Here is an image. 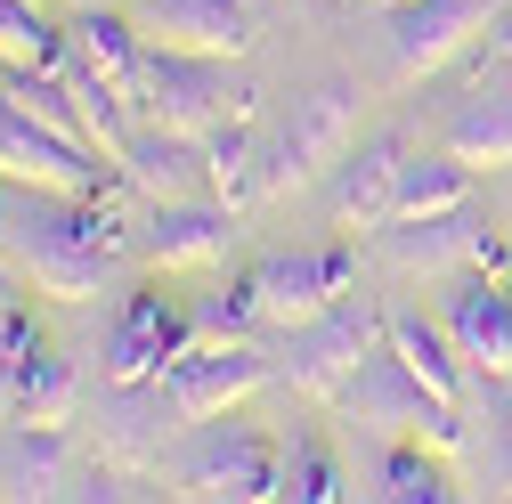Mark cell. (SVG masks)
Masks as SVG:
<instances>
[{"mask_svg": "<svg viewBox=\"0 0 512 504\" xmlns=\"http://www.w3.org/2000/svg\"><path fill=\"white\" fill-rule=\"evenodd\" d=\"M358 114H366V90L350 74H326L317 90H301L277 122V139H261V196H301L309 179H326L350 147H358Z\"/></svg>", "mask_w": 512, "mask_h": 504, "instance_id": "obj_1", "label": "cell"}, {"mask_svg": "<svg viewBox=\"0 0 512 504\" xmlns=\"http://www.w3.org/2000/svg\"><path fill=\"white\" fill-rule=\"evenodd\" d=\"M464 399H439L423 374H407V358L391 350H374L358 374H350V391H342V415L358 431H382V439H423V448L439 456H456L464 448Z\"/></svg>", "mask_w": 512, "mask_h": 504, "instance_id": "obj_2", "label": "cell"}, {"mask_svg": "<svg viewBox=\"0 0 512 504\" xmlns=\"http://www.w3.org/2000/svg\"><path fill=\"white\" fill-rule=\"evenodd\" d=\"M171 480H179V496H236V504L285 496V439H269L261 423H244V415H228V423L212 415L179 448Z\"/></svg>", "mask_w": 512, "mask_h": 504, "instance_id": "obj_3", "label": "cell"}, {"mask_svg": "<svg viewBox=\"0 0 512 504\" xmlns=\"http://www.w3.org/2000/svg\"><path fill=\"white\" fill-rule=\"evenodd\" d=\"M374 350H382V309H374V301H334L326 318H309V326L285 334L277 383L301 391V399H317V407H342L350 374H358Z\"/></svg>", "mask_w": 512, "mask_h": 504, "instance_id": "obj_4", "label": "cell"}, {"mask_svg": "<svg viewBox=\"0 0 512 504\" xmlns=\"http://www.w3.org/2000/svg\"><path fill=\"white\" fill-rule=\"evenodd\" d=\"M196 301H179L163 285H131L106 326V350H98V374L106 383H163V374L196 350Z\"/></svg>", "mask_w": 512, "mask_h": 504, "instance_id": "obj_5", "label": "cell"}, {"mask_svg": "<svg viewBox=\"0 0 512 504\" xmlns=\"http://www.w3.org/2000/svg\"><path fill=\"white\" fill-rule=\"evenodd\" d=\"M374 252L391 261L399 277H512V244L464 204V212H431V220H382L374 228Z\"/></svg>", "mask_w": 512, "mask_h": 504, "instance_id": "obj_6", "label": "cell"}, {"mask_svg": "<svg viewBox=\"0 0 512 504\" xmlns=\"http://www.w3.org/2000/svg\"><path fill=\"white\" fill-rule=\"evenodd\" d=\"M350 293H358V252L350 244H301V252L252 261V301H261V326H277V334L326 318Z\"/></svg>", "mask_w": 512, "mask_h": 504, "instance_id": "obj_7", "label": "cell"}, {"mask_svg": "<svg viewBox=\"0 0 512 504\" xmlns=\"http://www.w3.org/2000/svg\"><path fill=\"white\" fill-rule=\"evenodd\" d=\"M0 171L25 179V187H57V196H106L114 187V171H106V155L90 139L25 114L9 90H0Z\"/></svg>", "mask_w": 512, "mask_h": 504, "instance_id": "obj_8", "label": "cell"}, {"mask_svg": "<svg viewBox=\"0 0 512 504\" xmlns=\"http://www.w3.org/2000/svg\"><path fill=\"white\" fill-rule=\"evenodd\" d=\"M277 383V358L252 342V334H220V342H196L171 374L163 391L179 407V423H212V415H236L244 399H261Z\"/></svg>", "mask_w": 512, "mask_h": 504, "instance_id": "obj_9", "label": "cell"}, {"mask_svg": "<svg viewBox=\"0 0 512 504\" xmlns=\"http://www.w3.org/2000/svg\"><path fill=\"white\" fill-rule=\"evenodd\" d=\"M228 98H244V90H228V66H220V57L155 49V41H147V57H139V90H131L139 122H163V131L204 139L212 122L228 114Z\"/></svg>", "mask_w": 512, "mask_h": 504, "instance_id": "obj_10", "label": "cell"}, {"mask_svg": "<svg viewBox=\"0 0 512 504\" xmlns=\"http://www.w3.org/2000/svg\"><path fill=\"white\" fill-rule=\"evenodd\" d=\"M496 17H504V0H407V9H391V66H399V82H431L439 66H456Z\"/></svg>", "mask_w": 512, "mask_h": 504, "instance_id": "obj_11", "label": "cell"}, {"mask_svg": "<svg viewBox=\"0 0 512 504\" xmlns=\"http://www.w3.org/2000/svg\"><path fill=\"white\" fill-rule=\"evenodd\" d=\"M122 9L155 49H196V57H220V66L252 57V41H261L252 0H122Z\"/></svg>", "mask_w": 512, "mask_h": 504, "instance_id": "obj_12", "label": "cell"}, {"mask_svg": "<svg viewBox=\"0 0 512 504\" xmlns=\"http://www.w3.org/2000/svg\"><path fill=\"white\" fill-rule=\"evenodd\" d=\"M236 220L220 196H196V204H147V228H139V261L155 277H212L236 244Z\"/></svg>", "mask_w": 512, "mask_h": 504, "instance_id": "obj_13", "label": "cell"}, {"mask_svg": "<svg viewBox=\"0 0 512 504\" xmlns=\"http://www.w3.org/2000/svg\"><path fill=\"white\" fill-rule=\"evenodd\" d=\"M407 155H415V147H407V131H374V139H358V147L334 163V187H326V212H334V228L374 236L382 220H391Z\"/></svg>", "mask_w": 512, "mask_h": 504, "instance_id": "obj_14", "label": "cell"}, {"mask_svg": "<svg viewBox=\"0 0 512 504\" xmlns=\"http://www.w3.org/2000/svg\"><path fill=\"white\" fill-rule=\"evenodd\" d=\"M439 318H447V334H456V350L480 383H512V277L464 269Z\"/></svg>", "mask_w": 512, "mask_h": 504, "instance_id": "obj_15", "label": "cell"}, {"mask_svg": "<svg viewBox=\"0 0 512 504\" xmlns=\"http://www.w3.org/2000/svg\"><path fill=\"white\" fill-rule=\"evenodd\" d=\"M122 187H131L139 204H196L212 196V171H204V139H187V131H163V122H139L131 147L114 155Z\"/></svg>", "mask_w": 512, "mask_h": 504, "instance_id": "obj_16", "label": "cell"}, {"mask_svg": "<svg viewBox=\"0 0 512 504\" xmlns=\"http://www.w3.org/2000/svg\"><path fill=\"white\" fill-rule=\"evenodd\" d=\"M139 57H147V33L131 25V9H114V0H90V9L66 17V66L114 82L122 98L139 90Z\"/></svg>", "mask_w": 512, "mask_h": 504, "instance_id": "obj_17", "label": "cell"}, {"mask_svg": "<svg viewBox=\"0 0 512 504\" xmlns=\"http://www.w3.org/2000/svg\"><path fill=\"white\" fill-rule=\"evenodd\" d=\"M82 464H74V439L66 423H17L0 439V488L9 496H82Z\"/></svg>", "mask_w": 512, "mask_h": 504, "instance_id": "obj_18", "label": "cell"}, {"mask_svg": "<svg viewBox=\"0 0 512 504\" xmlns=\"http://www.w3.org/2000/svg\"><path fill=\"white\" fill-rule=\"evenodd\" d=\"M382 350L407 358V374H423L439 399H464V383H472V366H464L456 334H447V318H423L415 301H391V309H382Z\"/></svg>", "mask_w": 512, "mask_h": 504, "instance_id": "obj_19", "label": "cell"}, {"mask_svg": "<svg viewBox=\"0 0 512 504\" xmlns=\"http://www.w3.org/2000/svg\"><path fill=\"white\" fill-rule=\"evenodd\" d=\"M204 171H212V196L228 212L269 204L261 196V122H252V106H228L212 131H204Z\"/></svg>", "mask_w": 512, "mask_h": 504, "instance_id": "obj_20", "label": "cell"}, {"mask_svg": "<svg viewBox=\"0 0 512 504\" xmlns=\"http://www.w3.org/2000/svg\"><path fill=\"white\" fill-rule=\"evenodd\" d=\"M472 163L464 155H407V171H399V204H391V220H431V212H464L472 204Z\"/></svg>", "mask_w": 512, "mask_h": 504, "instance_id": "obj_21", "label": "cell"}, {"mask_svg": "<svg viewBox=\"0 0 512 504\" xmlns=\"http://www.w3.org/2000/svg\"><path fill=\"white\" fill-rule=\"evenodd\" d=\"M74 407H82L74 358H57V350L17 358V423H74Z\"/></svg>", "mask_w": 512, "mask_h": 504, "instance_id": "obj_22", "label": "cell"}, {"mask_svg": "<svg viewBox=\"0 0 512 504\" xmlns=\"http://www.w3.org/2000/svg\"><path fill=\"white\" fill-rule=\"evenodd\" d=\"M9 66H57L66 74V25H49L41 0H0V74Z\"/></svg>", "mask_w": 512, "mask_h": 504, "instance_id": "obj_23", "label": "cell"}, {"mask_svg": "<svg viewBox=\"0 0 512 504\" xmlns=\"http://www.w3.org/2000/svg\"><path fill=\"white\" fill-rule=\"evenodd\" d=\"M447 155H464L472 171H512V98H472L447 122Z\"/></svg>", "mask_w": 512, "mask_h": 504, "instance_id": "obj_24", "label": "cell"}, {"mask_svg": "<svg viewBox=\"0 0 512 504\" xmlns=\"http://www.w3.org/2000/svg\"><path fill=\"white\" fill-rule=\"evenodd\" d=\"M374 496H391V504H447L456 488H447L439 448H423V439H391V456H382V472H374Z\"/></svg>", "mask_w": 512, "mask_h": 504, "instance_id": "obj_25", "label": "cell"}, {"mask_svg": "<svg viewBox=\"0 0 512 504\" xmlns=\"http://www.w3.org/2000/svg\"><path fill=\"white\" fill-rule=\"evenodd\" d=\"M285 496L293 504H342V496H358L350 488V472L334 464V448H317V439H285Z\"/></svg>", "mask_w": 512, "mask_h": 504, "instance_id": "obj_26", "label": "cell"}, {"mask_svg": "<svg viewBox=\"0 0 512 504\" xmlns=\"http://www.w3.org/2000/svg\"><path fill=\"white\" fill-rule=\"evenodd\" d=\"M9 415H17V358L0 350V423H9Z\"/></svg>", "mask_w": 512, "mask_h": 504, "instance_id": "obj_27", "label": "cell"}, {"mask_svg": "<svg viewBox=\"0 0 512 504\" xmlns=\"http://www.w3.org/2000/svg\"><path fill=\"white\" fill-rule=\"evenodd\" d=\"M488 49H496V66H504V74H512V9H504V17H496V25H488Z\"/></svg>", "mask_w": 512, "mask_h": 504, "instance_id": "obj_28", "label": "cell"}, {"mask_svg": "<svg viewBox=\"0 0 512 504\" xmlns=\"http://www.w3.org/2000/svg\"><path fill=\"white\" fill-rule=\"evenodd\" d=\"M9 301H25V277H17V261H9V252H0V309H9Z\"/></svg>", "mask_w": 512, "mask_h": 504, "instance_id": "obj_29", "label": "cell"}, {"mask_svg": "<svg viewBox=\"0 0 512 504\" xmlns=\"http://www.w3.org/2000/svg\"><path fill=\"white\" fill-rule=\"evenodd\" d=\"M382 9H407V0H382Z\"/></svg>", "mask_w": 512, "mask_h": 504, "instance_id": "obj_30", "label": "cell"}, {"mask_svg": "<svg viewBox=\"0 0 512 504\" xmlns=\"http://www.w3.org/2000/svg\"><path fill=\"white\" fill-rule=\"evenodd\" d=\"M82 9H90V0H82Z\"/></svg>", "mask_w": 512, "mask_h": 504, "instance_id": "obj_31", "label": "cell"}, {"mask_svg": "<svg viewBox=\"0 0 512 504\" xmlns=\"http://www.w3.org/2000/svg\"><path fill=\"white\" fill-rule=\"evenodd\" d=\"M350 9H358V0H350Z\"/></svg>", "mask_w": 512, "mask_h": 504, "instance_id": "obj_32", "label": "cell"}, {"mask_svg": "<svg viewBox=\"0 0 512 504\" xmlns=\"http://www.w3.org/2000/svg\"><path fill=\"white\" fill-rule=\"evenodd\" d=\"M41 9H49V0H41Z\"/></svg>", "mask_w": 512, "mask_h": 504, "instance_id": "obj_33", "label": "cell"}]
</instances>
